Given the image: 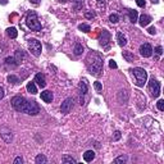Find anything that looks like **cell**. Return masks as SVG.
I'll return each mask as SVG.
<instances>
[{"label": "cell", "mask_w": 164, "mask_h": 164, "mask_svg": "<svg viewBox=\"0 0 164 164\" xmlns=\"http://www.w3.org/2000/svg\"><path fill=\"white\" fill-rule=\"evenodd\" d=\"M0 135H2L3 140L5 142H11L12 138H13V133L11 131V128H8L7 126H2V127H0Z\"/></svg>", "instance_id": "7"}, {"label": "cell", "mask_w": 164, "mask_h": 164, "mask_svg": "<svg viewBox=\"0 0 164 164\" xmlns=\"http://www.w3.org/2000/svg\"><path fill=\"white\" fill-rule=\"evenodd\" d=\"M119 138H120V132L117 131L114 133V136H113V141H117V140H119Z\"/></svg>", "instance_id": "35"}, {"label": "cell", "mask_w": 164, "mask_h": 164, "mask_svg": "<svg viewBox=\"0 0 164 164\" xmlns=\"http://www.w3.org/2000/svg\"><path fill=\"white\" fill-rule=\"evenodd\" d=\"M94 87H95V90L98 91V93H101V91H103V85H101L100 82H95V84H94Z\"/></svg>", "instance_id": "30"}, {"label": "cell", "mask_w": 164, "mask_h": 164, "mask_svg": "<svg viewBox=\"0 0 164 164\" xmlns=\"http://www.w3.org/2000/svg\"><path fill=\"white\" fill-rule=\"evenodd\" d=\"M109 65H110V68H117V63H115V62L112 59L109 62Z\"/></svg>", "instance_id": "38"}, {"label": "cell", "mask_w": 164, "mask_h": 164, "mask_svg": "<svg viewBox=\"0 0 164 164\" xmlns=\"http://www.w3.org/2000/svg\"><path fill=\"white\" fill-rule=\"evenodd\" d=\"M132 74L135 76V78H136V85L138 87H142L144 85L146 84V80H147V72L144 69V68H133L131 69Z\"/></svg>", "instance_id": "4"}, {"label": "cell", "mask_w": 164, "mask_h": 164, "mask_svg": "<svg viewBox=\"0 0 164 164\" xmlns=\"http://www.w3.org/2000/svg\"><path fill=\"white\" fill-rule=\"evenodd\" d=\"M16 58L18 59V62H21L23 58H25V53H23L22 50H17V53H16Z\"/></svg>", "instance_id": "25"}, {"label": "cell", "mask_w": 164, "mask_h": 164, "mask_svg": "<svg viewBox=\"0 0 164 164\" xmlns=\"http://www.w3.org/2000/svg\"><path fill=\"white\" fill-rule=\"evenodd\" d=\"M158 109L160 110V112H163V110H164V100H159L158 101Z\"/></svg>", "instance_id": "32"}, {"label": "cell", "mask_w": 164, "mask_h": 164, "mask_svg": "<svg viewBox=\"0 0 164 164\" xmlns=\"http://www.w3.org/2000/svg\"><path fill=\"white\" fill-rule=\"evenodd\" d=\"M41 99L44 100L45 103H51L53 99H54V96H53L51 91H44V93H41Z\"/></svg>", "instance_id": "14"}, {"label": "cell", "mask_w": 164, "mask_h": 164, "mask_svg": "<svg viewBox=\"0 0 164 164\" xmlns=\"http://www.w3.org/2000/svg\"><path fill=\"white\" fill-rule=\"evenodd\" d=\"M26 25H27V27L30 28L31 31H41V28H42L41 23H40V21H38V18H37L36 12H33V11H30L27 13Z\"/></svg>", "instance_id": "3"}, {"label": "cell", "mask_w": 164, "mask_h": 164, "mask_svg": "<svg viewBox=\"0 0 164 164\" xmlns=\"http://www.w3.org/2000/svg\"><path fill=\"white\" fill-rule=\"evenodd\" d=\"M35 162L37 163V164H44V163H47V159L42 155V154H38V155L36 156V159H35Z\"/></svg>", "instance_id": "22"}, {"label": "cell", "mask_w": 164, "mask_h": 164, "mask_svg": "<svg viewBox=\"0 0 164 164\" xmlns=\"http://www.w3.org/2000/svg\"><path fill=\"white\" fill-rule=\"evenodd\" d=\"M72 107H73V99L72 98H68V99H65L63 103H62V107H60V112L63 113V114H67V113H69L71 112V109Z\"/></svg>", "instance_id": "8"}, {"label": "cell", "mask_w": 164, "mask_h": 164, "mask_svg": "<svg viewBox=\"0 0 164 164\" xmlns=\"http://www.w3.org/2000/svg\"><path fill=\"white\" fill-rule=\"evenodd\" d=\"M109 21L112 23H117L119 21V16H118V14H112V16L109 17Z\"/></svg>", "instance_id": "27"}, {"label": "cell", "mask_w": 164, "mask_h": 164, "mask_svg": "<svg viewBox=\"0 0 164 164\" xmlns=\"http://www.w3.org/2000/svg\"><path fill=\"white\" fill-rule=\"evenodd\" d=\"M8 36L11 37V38H16L17 37V35H18V32H17V30L14 27H11V28H8Z\"/></svg>", "instance_id": "20"}, {"label": "cell", "mask_w": 164, "mask_h": 164, "mask_svg": "<svg viewBox=\"0 0 164 164\" xmlns=\"http://www.w3.org/2000/svg\"><path fill=\"white\" fill-rule=\"evenodd\" d=\"M149 90H150V93L154 98H158L159 94H160V84L156 80L151 78L150 82H149Z\"/></svg>", "instance_id": "6"}, {"label": "cell", "mask_w": 164, "mask_h": 164, "mask_svg": "<svg viewBox=\"0 0 164 164\" xmlns=\"http://www.w3.org/2000/svg\"><path fill=\"white\" fill-rule=\"evenodd\" d=\"M73 53H74V55H81L82 53H84V46H82L81 44H76L74 49H73Z\"/></svg>", "instance_id": "19"}, {"label": "cell", "mask_w": 164, "mask_h": 164, "mask_svg": "<svg viewBox=\"0 0 164 164\" xmlns=\"http://www.w3.org/2000/svg\"><path fill=\"white\" fill-rule=\"evenodd\" d=\"M98 3L99 5H104V0H98Z\"/></svg>", "instance_id": "42"}, {"label": "cell", "mask_w": 164, "mask_h": 164, "mask_svg": "<svg viewBox=\"0 0 164 164\" xmlns=\"http://www.w3.org/2000/svg\"><path fill=\"white\" fill-rule=\"evenodd\" d=\"M73 7H74L76 11L77 9H81L84 7V0H73Z\"/></svg>", "instance_id": "24"}, {"label": "cell", "mask_w": 164, "mask_h": 164, "mask_svg": "<svg viewBox=\"0 0 164 164\" xmlns=\"http://www.w3.org/2000/svg\"><path fill=\"white\" fill-rule=\"evenodd\" d=\"M155 51H156V54H158V55H162V54H163V49H162V46H156V47H155Z\"/></svg>", "instance_id": "36"}, {"label": "cell", "mask_w": 164, "mask_h": 164, "mask_svg": "<svg viewBox=\"0 0 164 164\" xmlns=\"http://www.w3.org/2000/svg\"><path fill=\"white\" fill-rule=\"evenodd\" d=\"M8 81L12 82V84H18V82H19V78H18V77H16V76L11 74V76L8 77Z\"/></svg>", "instance_id": "28"}, {"label": "cell", "mask_w": 164, "mask_h": 164, "mask_svg": "<svg viewBox=\"0 0 164 164\" xmlns=\"http://www.w3.org/2000/svg\"><path fill=\"white\" fill-rule=\"evenodd\" d=\"M5 64L7 65H12V67L18 65V63H16V58H13V56H8L7 58V59H5Z\"/></svg>", "instance_id": "21"}, {"label": "cell", "mask_w": 164, "mask_h": 164, "mask_svg": "<svg viewBox=\"0 0 164 164\" xmlns=\"http://www.w3.org/2000/svg\"><path fill=\"white\" fill-rule=\"evenodd\" d=\"M12 107L18 110V112L30 114V115H36L40 112V108L36 104V101H28L23 96H14L12 99Z\"/></svg>", "instance_id": "1"}, {"label": "cell", "mask_w": 164, "mask_h": 164, "mask_svg": "<svg viewBox=\"0 0 164 164\" xmlns=\"http://www.w3.org/2000/svg\"><path fill=\"white\" fill-rule=\"evenodd\" d=\"M30 2H31L32 4H35V5H37V4H40L41 0H30Z\"/></svg>", "instance_id": "41"}, {"label": "cell", "mask_w": 164, "mask_h": 164, "mask_svg": "<svg viewBox=\"0 0 164 164\" xmlns=\"http://www.w3.org/2000/svg\"><path fill=\"white\" fill-rule=\"evenodd\" d=\"M149 33H150V35H155V33H156L155 27H150V28H149Z\"/></svg>", "instance_id": "39"}, {"label": "cell", "mask_w": 164, "mask_h": 164, "mask_svg": "<svg viewBox=\"0 0 164 164\" xmlns=\"http://www.w3.org/2000/svg\"><path fill=\"white\" fill-rule=\"evenodd\" d=\"M138 22H140V26L146 27V26L149 25V23L151 22V17H150V16H147V14H142V16H140Z\"/></svg>", "instance_id": "13"}, {"label": "cell", "mask_w": 164, "mask_h": 164, "mask_svg": "<svg viewBox=\"0 0 164 164\" xmlns=\"http://www.w3.org/2000/svg\"><path fill=\"white\" fill-rule=\"evenodd\" d=\"M123 56H124V58H126V59H127L128 62H131V60H133V58H135V56H133L132 54H129V53H124V54H123Z\"/></svg>", "instance_id": "31"}, {"label": "cell", "mask_w": 164, "mask_h": 164, "mask_svg": "<svg viewBox=\"0 0 164 164\" xmlns=\"http://www.w3.org/2000/svg\"><path fill=\"white\" fill-rule=\"evenodd\" d=\"M117 41H118L119 46H124L127 44V38H126V36H124L122 32H117Z\"/></svg>", "instance_id": "16"}, {"label": "cell", "mask_w": 164, "mask_h": 164, "mask_svg": "<svg viewBox=\"0 0 164 164\" xmlns=\"http://www.w3.org/2000/svg\"><path fill=\"white\" fill-rule=\"evenodd\" d=\"M62 162H63V163H73V164L77 163L76 159H74V158H72V156H69V155L63 156V159H62Z\"/></svg>", "instance_id": "23"}, {"label": "cell", "mask_w": 164, "mask_h": 164, "mask_svg": "<svg viewBox=\"0 0 164 164\" xmlns=\"http://www.w3.org/2000/svg\"><path fill=\"white\" fill-rule=\"evenodd\" d=\"M86 65H87V69L91 74L99 76L103 71V58L95 51L90 53L87 59H86Z\"/></svg>", "instance_id": "2"}, {"label": "cell", "mask_w": 164, "mask_h": 164, "mask_svg": "<svg viewBox=\"0 0 164 164\" xmlns=\"http://www.w3.org/2000/svg\"><path fill=\"white\" fill-rule=\"evenodd\" d=\"M27 91L30 94H32V95L37 94V87H36L35 82H28V84H27Z\"/></svg>", "instance_id": "17"}, {"label": "cell", "mask_w": 164, "mask_h": 164, "mask_svg": "<svg viewBox=\"0 0 164 164\" xmlns=\"http://www.w3.org/2000/svg\"><path fill=\"white\" fill-rule=\"evenodd\" d=\"M95 16H96V14H95L94 12H87V13H85V17L89 18V19H90V18H94Z\"/></svg>", "instance_id": "33"}, {"label": "cell", "mask_w": 164, "mask_h": 164, "mask_svg": "<svg viewBox=\"0 0 164 164\" xmlns=\"http://www.w3.org/2000/svg\"><path fill=\"white\" fill-rule=\"evenodd\" d=\"M151 2H153V3H155V4H156V3L159 2V0H151Z\"/></svg>", "instance_id": "43"}, {"label": "cell", "mask_w": 164, "mask_h": 164, "mask_svg": "<svg viewBox=\"0 0 164 164\" xmlns=\"http://www.w3.org/2000/svg\"><path fill=\"white\" fill-rule=\"evenodd\" d=\"M19 163L22 164V163H23V159H22L21 156H17L16 159H14V164H19Z\"/></svg>", "instance_id": "37"}, {"label": "cell", "mask_w": 164, "mask_h": 164, "mask_svg": "<svg viewBox=\"0 0 164 164\" xmlns=\"http://www.w3.org/2000/svg\"><path fill=\"white\" fill-rule=\"evenodd\" d=\"M78 28H80L81 31H84V32H89V31L91 30L90 26H89V25H85V23H82V25H80Z\"/></svg>", "instance_id": "26"}, {"label": "cell", "mask_w": 164, "mask_h": 164, "mask_svg": "<svg viewBox=\"0 0 164 164\" xmlns=\"http://www.w3.org/2000/svg\"><path fill=\"white\" fill-rule=\"evenodd\" d=\"M60 2H63V3H64V2H67V0H60Z\"/></svg>", "instance_id": "44"}, {"label": "cell", "mask_w": 164, "mask_h": 164, "mask_svg": "<svg viewBox=\"0 0 164 164\" xmlns=\"http://www.w3.org/2000/svg\"><path fill=\"white\" fill-rule=\"evenodd\" d=\"M3 98H4V89L0 86V100H2Z\"/></svg>", "instance_id": "40"}, {"label": "cell", "mask_w": 164, "mask_h": 164, "mask_svg": "<svg viewBox=\"0 0 164 164\" xmlns=\"http://www.w3.org/2000/svg\"><path fill=\"white\" fill-rule=\"evenodd\" d=\"M140 54H141L144 58L151 56V54H153V47H151V45L147 44V42L142 44L141 46H140Z\"/></svg>", "instance_id": "9"}, {"label": "cell", "mask_w": 164, "mask_h": 164, "mask_svg": "<svg viewBox=\"0 0 164 164\" xmlns=\"http://www.w3.org/2000/svg\"><path fill=\"white\" fill-rule=\"evenodd\" d=\"M94 159H95V153H94L93 150L85 151V154H84V160H85V162L90 163V162H93Z\"/></svg>", "instance_id": "15"}, {"label": "cell", "mask_w": 164, "mask_h": 164, "mask_svg": "<svg viewBox=\"0 0 164 164\" xmlns=\"http://www.w3.org/2000/svg\"><path fill=\"white\" fill-rule=\"evenodd\" d=\"M128 17H129V21L132 23H136L137 22V12L136 11H128Z\"/></svg>", "instance_id": "18"}, {"label": "cell", "mask_w": 164, "mask_h": 164, "mask_svg": "<svg viewBox=\"0 0 164 164\" xmlns=\"http://www.w3.org/2000/svg\"><path fill=\"white\" fill-rule=\"evenodd\" d=\"M35 82H37V85L40 86L41 89H44L46 86V81H45V76L42 73H37L35 76Z\"/></svg>", "instance_id": "12"}, {"label": "cell", "mask_w": 164, "mask_h": 164, "mask_svg": "<svg viewBox=\"0 0 164 164\" xmlns=\"http://www.w3.org/2000/svg\"><path fill=\"white\" fill-rule=\"evenodd\" d=\"M87 94V82H86V80L84 81H81V84H80V101H81V105L82 104H85V95Z\"/></svg>", "instance_id": "10"}, {"label": "cell", "mask_w": 164, "mask_h": 164, "mask_svg": "<svg viewBox=\"0 0 164 164\" xmlns=\"http://www.w3.org/2000/svg\"><path fill=\"white\" fill-rule=\"evenodd\" d=\"M109 41H110V33L107 30H103V33L100 36V45L103 47H108Z\"/></svg>", "instance_id": "11"}, {"label": "cell", "mask_w": 164, "mask_h": 164, "mask_svg": "<svg viewBox=\"0 0 164 164\" xmlns=\"http://www.w3.org/2000/svg\"><path fill=\"white\" fill-rule=\"evenodd\" d=\"M28 49L35 56H38L41 54V42L36 38H31L28 40Z\"/></svg>", "instance_id": "5"}, {"label": "cell", "mask_w": 164, "mask_h": 164, "mask_svg": "<svg viewBox=\"0 0 164 164\" xmlns=\"http://www.w3.org/2000/svg\"><path fill=\"white\" fill-rule=\"evenodd\" d=\"M136 4L140 8H144L145 7V0H136Z\"/></svg>", "instance_id": "34"}, {"label": "cell", "mask_w": 164, "mask_h": 164, "mask_svg": "<svg viewBox=\"0 0 164 164\" xmlns=\"http://www.w3.org/2000/svg\"><path fill=\"white\" fill-rule=\"evenodd\" d=\"M127 162V158L126 156H119V158H117V159H114L113 160V163H126Z\"/></svg>", "instance_id": "29"}]
</instances>
